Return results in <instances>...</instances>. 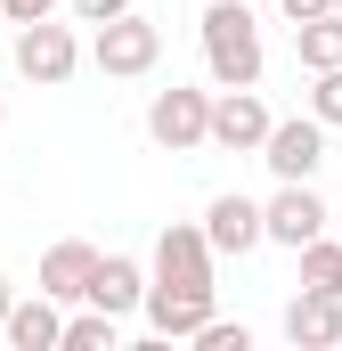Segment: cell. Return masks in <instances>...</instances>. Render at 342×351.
Listing matches in <instances>:
<instances>
[{"mask_svg": "<svg viewBox=\"0 0 342 351\" xmlns=\"http://www.w3.org/2000/svg\"><path fill=\"white\" fill-rule=\"evenodd\" d=\"M8 311H16V286H8V278H0V327H8Z\"/></svg>", "mask_w": 342, "mask_h": 351, "instance_id": "7402d4cb", "label": "cell"}, {"mask_svg": "<svg viewBox=\"0 0 342 351\" xmlns=\"http://www.w3.org/2000/svg\"><path fill=\"white\" fill-rule=\"evenodd\" d=\"M74 66H82V41H74V25H57V16H41V25H16V74L41 90H66L74 82Z\"/></svg>", "mask_w": 342, "mask_h": 351, "instance_id": "8992f818", "label": "cell"}, {"mask_svg": "<svg viewBox=\"0 0 342 351\" xmlns=\"http://www.w3.org/2000/svg\"><path fill=\"white\" fill-rule=\"evenodd\" d=\"M302 286H326V294H342V229H326V237H310L302 254Z\"/></svg>", "mask_w": 342, "mask_h": 351, "instance_id": "9a60e30c", "label": "cell"}, {"mask_svg": "<svg viewBox=\"0 0 342 351\" xmlns=\"http://www.w3.org/2000/svg\"><path fill=\"white\" fill-rule=\"evenodd\" d=\"M285 343H302V351H334V343H342V294H326V286H302V294L285 302Z\"/></svg>", "mask_w": 342, "mask_h": 351, "instance_id": "8fae6325", "label": "cell"}, {"mask_svg": "<svg viewBox=\"0 0 342 351\" xmlns=\"http://www.w3.org/2000/svg\"><path fill=\"white\" fill-rule=\"evenodd\" d=\"M261 164H269V180H318V164H326V123L318 114H285L269 131Z\"/></svg>", "mask_w": 342, "mask_h": 351, "instance_id": "52a82bcc", "label": "cell"}, {"mask_svg": "<svg viewBox=\"0 0 342 351\" xmlns=\"http://www.w3.org/2000/svg\"><path fill=\"white\" fill-rule=\"evenodd\" d=\"M0 131H8V106H0Z\"/></svg>", "mask_w": 342, "mask_h": 351, "instance_id": "603a6c76", "label": "cell"}, {"mask_svg": "<svg viewBox=\"0 0 342 351\" xmlns=\"http://www.w3.org/2000/svg\"><path fill=\"white\" fill-rule=\"evenodd\" d=\"M334 229H342V204H334Z\"/></svg>", "mask_w": 342, "mask_h": 351, "instance_id": "cb8c5ba5", "label": "cell"}, {"mask_svg": "<svg viewBox=\"0 0 342 351\" xmlns=\"http://www.w3.org/2000/svg\"><path fill=\"white\" fill-rule=\"evenodd\" d=\"M57 8H66V0H0L8 25H41V16H57Z\"/></svg>", "mask_w": 342, "mask_h": 351, "instance_id": "d6986e66", "label": "cell"}, {"mask_svg": "<svg viewBox=\"0 0 342 351\" xmlns=\"http://www.w3.org/2000/svg\"><path fill=\"white\" fill-rule=\"evenodd\" d=\"M147 278H155V269L131 262V254H98V269H90V302L114 311V319H131V311H147Z\"/></svg>", "mask_w": 342, "mask_h": 351, "instance_id": "7c38bea8", "label": "cell"}, {"mask_svg": "<svg viewBox=\"0 0 342 351\" xmlns=\"http://www.w3.org/2000/svg\"><path fill=\"white\" fill-rule=\"evenodd\" d=\"M204 74L220 90H261V16L245 0L204 8Z\"/></svg>", "mask_w": 342, "mask_h": 351, "instance_id": "7a4b0ae2", "label": "cell"}, {"mask_svg": "<svg viewBox=\"0 0 342 351\" xmlns=\"http://www.w3.org/2000/svg\"><path fill=\"white\" fill-rule=\"evenodd\" d=\"M90 269H98V245H90V237H57V245L41 254V294L90 302Z\"/></svg>", "mask_w": 342, "mask_h": 351, "instance_id": "4fadbf2b", "label": "cell"}, {"mask_svg": "<svg viewBox=\"0 0 342 351\" xmlns=\"http://www.w3.org/2000/svg\"><path fill=\"white\" fill-rule=\"evenodd\" d=\"M204 237H212L220 254H237V262H245L253 245H269V221H261L253 196H237V188H228V196H212V204H204Z\"/></svg>", "mask_w": 342, "mask_h": 351, "instance_id": "30bf717a", "label": "cell"}, {"mask_svg": "<svg viewBox=\"0 0 342 351\" xmlns=\"http://www.w3.org/2000/svg\"><path fill=\"white\" fill-rule=\"evenodd\" d=\"M261 221H269V245L302 254L310 237H326V229H334V204H326L310 180H277V196L261 204Z\"/></svg>", "mask_w": 342, "mask_h": 351, "instance_id": "5b68a950", "label": "cell"}, {"mask_svg": "<svg viewBox=\"0 0 342 351\" xmlns=\"http://www.w3.org/2000/svg\"><path fill=\"white\" fill-rule=\"evenodd\" d=\"M334 8H342V0H334Z\"/></svg>", "mask_w": 342, "mask_h": 351, "instance_id": "d4e9b609", "label": "cell"}, {"mask_svg": "<svg viewBox=\"0 0 342 351\" xmlns=\"http://www.w3.org/2000/svg\"><path fill=\"white\" fill-rule=\"evenodd\" d=\"M90 66H98L106 82H139V74H155V66H163V25H155V16H139V8H122L114 25H98Z\"/></svg>", "mask_w": 342, "mask_h": 351, "instance_id": "3957f363", "label": "cell"}, {"mask_svg": "<svg viewBox=\"0 0 342 351\" xmlns=\"http://www.w3.org/2000/svg\"><path fill=\"white\" fill-rule=\"evenodd\" d=\"M196 343H204V351H245L253 335H245V327H228V319H204V335H196Z\"/></svg>", "mask_w": 342, "mask_h": 351, "instance_id": "ac0fdd59", "label": "cell"}, {"mask_svg": "<svg viewBox=\"0 0 342 351\" xmlns=\"http://www.w3.org/2000/svg\"><path fill=\"white\" fill-rule=\"evenodd\" d=\"M0 343L8 351H66V302L57 294H16V311H8V327H0Z\"/></svg>", "mask_w": 342, "mask_h": 351, "instance_id": "9c48e42d", "label": "cell"}, {"mask_svg": "<svg viewBox=\"0 0 342 351\" xmlns=\"http://www.w3.org/2000/svg\"><path fill=\"white\" fill-rule=\"evenodd\" d=\"M310 114H318L326 131H342V66H326V74L310 82Z\"/></svg>", "mask_w": 342, "mask_h": 351, "instance_id": "e0dca14e", "label": "cell"}, {"mask_svg": "<svg viewBox=\"0 0 342 351\" xmlns=\"http://www.w3.org/2000/svg\"><path fill=\"white\" fill-rule=\"evenodd\" d=\"M147 139L163 147V156H196V147H212V90H155L147 98Z\"/></svg>", "mask_w": 342, "mask_h": 351, "instance_id": "277c9868", "label": "cell"}, {"mask_svg": "<svg viewBox=\"0 0 342 351\" xmlns=\"http://www.w3.org/2000/svg\"><path fill=\"white\" fill-rule=\"evenodd\" d=\"M212 262L220 245L204 237V221H163L155 237V278H147V335L155 343H196L212 319Z\"/></svg>", "mask_w": 342, "mask_h": 351, "instance_id": "6da1fadb", "label": "cell"}, {"mask_svg": "<svg viewBox=\"0 0 342 351\" xmlns=\"http://www.w3.org/2000/svg\"><path fill=\"white\" fill-rule=\"evenodd\" d=\"M269 131H277V114L261 106V90H220V98H212V147H228V156H261Z\"/></svg>", "mask_w": 342, "mask_h": 351, "instance_id": "ba28073f", "label": "cell"}, {"mask_svg": "<svg viewBox=\"0 0 342 351\" xmlns=\"http://www.w3.org/2000/svg\"><path fill=\"white\" fill-rule=\"evenodd\" d=\"M277 8H285V25H310V16H326L334 0H277Z\"/></svg>", "mask_w": 342, "mask_h": 351, "instance_id": "44dd1931", "label": "cell"}, {"mask_svg": "<svg viewBox=\"0 0 342 351\" xmlns=\"http://www.w3.org/2000/svg\"><path fill=\"white\" fill-rule=\"evenodd\" d=\"M293 58H302L310 74H326V66H342V8H326V16H310V25H293Z\"/></svg>", "mask_w": 342, "mask_h": 351, "instance_id": "5bb4252c", "label": "cell"}, {"mask_svg": "<svg viewBox=\"0 0 342 351\" xmlns=\"http://www.w3.org/2000/svg\"><path fill=\"white\" fill-rule=\"evenodd\" d=\"M114 327H122V319L90 302V311H74V319H66V351H114Z\"/></svg>", "mask_w": 342, "mask_h": 351, "instance_id": "2e32d148", "label": "cell"}, {"mask_svg": "<svg viewBox=\"0 0 342 351\" xmlns=\"http://www.w3.org/2000/svg\"><path fill=\"white\" fill-rule=\"evenodd\" d=\"M66 8H74V16H82V25H114V16H122V8H131V0H66Z\"/></svg>", "mask_w": 342, "mask_h": 351, "instance_id": "ffe728a7", "label": "cell"}]
</instances>
